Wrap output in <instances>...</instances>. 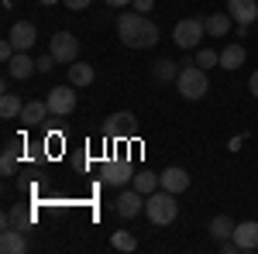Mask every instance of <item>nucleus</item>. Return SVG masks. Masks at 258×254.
<instances>
[{
  "label": "nucleus",
  "mask_w": 258,
  "mask_h": 254,
  "mask_svg": "<svg viewBox=\"0 0 258 254\" xmlns=\"http://www.w3.org/2000/svg\"><path fill=\"white\" fill-rule=\"evenodd\" d=\"M117 38L127 45V48H152L159 41V24L148 18V14H120L117 18Z\"/></svg>",
  "instance_id": "obj_1"
},
{
  "label": "nucleus",
  "mask_w": 258,
  "mask_h": 254,
  "mask_svg": "<svg viewBox=\"0 0 258 254\" xmlns=\"http://www.w3.org/2000/svg\"><path fill=\"white\" fill-rule=\"evenodd\" d=\"M145 216H148L155 227H169V223L179 216L176 193H169V189H155V193H148V196H145Z\"/></svg>",
  "instance_id": "obj_2"
},
{
  "label": "nucleus",
  "mask_w": 258,
  "mask_h": 254,
  "mask_svg": "<svg viewBox=\"0 0 258 254\" xmlns=\"http://www.w3.org/2000/svg\"><path fill=\"white\" fill-rule=\"evenodd\" d=\"M179 93H182V100H203L207 97V69H200L197 62H186L182 69H179V79H176Z\"/></svg>",
  "instance_id": "obj_3"
},
{
  "label": "nucleus",
  "mask_w": 258,
  "mask_h": 254,
  "mask_svg": "<svg viewBox=\"0 0 258 254\" xmlns=\"http://www.w3.org/2000/svg\"><path fill=\"white\" fill-rule=\"evenodd\" d=\"M203 35H207L203 18H186L172 28V41H176L179 48H200V38H203Z\"/></svg>",
  "instance_id": "obj_4"
},
{
  "label": "nucleus",
  "mask_w": 258,
  "mask_h": 254,
  "mask_svg": "<svg viewBox=\"0 0 258 254\" xmlns=\"http://www.w3.org/2000/svg\"><path fill=\"white\" fill-rule=\"evenodd\" d=\"M48 52L55 55V62H73L80 59V38L76 35H69V31H59V35H52L48 38Z\"/></svg>",
  "instance_id": "obj_5"
},
{
  "label": "nucleus",
  "mask_w": 258,
  "mask_h": 254,
  "mask_svg": "<svg viewBox=\"0 0 258 254\" xmlns=\"http://www.w3.org/2000/svg\"><path fill=\"white\" fill-rule=\"evenodd\" d=\"M45 103H48V114H52V117H69V114L76 110V86H73V82H69V86H55Z\"/></svg>",
  "instance_id": "obj_6"
},
{
  "label": "nucleus",
  "mask_w": 258,
  "mask_h": 254,
  "mask_svg": "<svg viewBox=\"0 0 258 254\" xmlns=\"http://www.w3.org/2000/svg\"><path fill=\"white\" fill-rule=\"evenodd\" d=\"M7 38H11V45H14L18 52H31V48H35V41H38V31H35V24H31V21H18V24H11Z\"/></svg>",
  "instance_id": "obj_7"
},
{
  "label": "nucleus",
  "mask_w": 258,
  "mask_h": 254,
  "mask_svg": "<svg viewBox=\"0 0 258 254\" xmlns=\"http://www.w3.org/2000/svg\"><path fill=\"white\" fill-rule=\"evenodd\" d=\"M138 213H145V193H138V189L131 186V189H124V193L117 196V216L135 220Z\"/></svg>",
  "instance_id": "obj_8"
},
{
  "label": "nucleus",
  "mask_w": 258,
  "mask_h": 254,
  "mask_svg": "<svg viewBox=\"0 0 258 254\" xmlns=\"http://www.w3.org/2000/svg\"><path fill=\"white\" fill-rule=\"evenodd\" d=\"M103 131H107V137H131L135 134V114H131V110L110 114L107 124H103Z\"/></svg>",
  "instance_id": "obj_9"
},
{
  "label": "nucleus",
  "mask_w": 258,
  "mask_h": 254,
  "mask_svg": "<svg viewBox=\"0 0 258 254\" xmlns=\"http://www.w3.org/2000/svg\"><path fill=\"white\" fill-rule=\"evenodd\" d=\"M227 14L234 18L238 28H248L258 21V4L255 0H227Z\"/></svg>",
  "instance_id": "obj_10"
},
{
  "label": "nucleus",
  "mask_w": 258,
  "mask_h": 254,
  "mask_svg": "<svg viewBox=\"0 0 258 254\" xmlns=\"http://www.w3.org/2000/svg\"><path fill=\"white\" fill-rule=\"evenodd\" d=\"M131 179H135L131 161H117V158L103 161V182H110V186H127Z\"/></svg>",
  "instance_id": "obj_11"
},
{
  "label": "nucleus",
  "mask_w": 258,
  "mask_h": 254,
  "mask_svg": "<svg viewBox=\"0 0 258 254\" xmlns=\"http://www.w3.org/2000/svg\"><path fill=\"white\" fill-rule=\"evenodd\" d=\"M159 179H162V189H169V193H176V196L189 189V176H186V168H179V165H169V168H162Z\"/></svg>",
  "instance_id": "obj_12"
},
{
  "label": "nucleus",
  "mask_w": 258,
  "mask_h": 254,
  "mask_svg": "<svg viewBox=\"0 0 258 254\" xmlns=\"http://www.w3.org/2000/svg\"><path fill=\"white\" fill-rule=\"evenodd\" d=\"M234 240L241 251H258V220H244L234 227Z\"/></svg>",
  "instance_id": "obj_13"
},
{
  "label": "nucleus",
  "mask_w": 258,
  "mask_h": 254,
  "mask_svg": "<svg viewBox=\"0 0 258 254\" xmlns=\"http://www.w3.org/2000/svg\"><path fill=\"white\" fill-rule=\"evenodd\" d=\"M7 72H11L14 79H21V82H24V79H31L35 72H38V65H35V59H31L28 52H18L14 59L7 62Z\"/></svg>",
  "instance_id": "obj_14"
},
{
  "label": "nucleus",
  "mask_w": 258,
  "mask_h": 254,
  "mask_svg": "<svg viewBox=\"0 0 258 254\" xmlns=\"http://www.w3.org/2000/svg\"><path fill=\"white\" fill-rule=\"evenodd\" d=\"M0 251L4 254H24L28 251V240H24V234H21L18 227H4L0 230Z\"/></svg>",
  "instance_id": "obj_15"
},
{
  "label": "nucleus",
  "mask_w": 258,
  "mask_h": 254,
  "mask_svg": "<svg viewBox=\"0 0 258 254\" xmlns=\"http://www.w3.org/2000/svg\"><path fill=\"white\" fill-rule=\"evenodd\" d=\"M244 59H248V52H244V45H238V41H231L227 48H220V69H227V72L241 69Z\"/></svg>",
  "instance_id": "obj_16"
},
{
  "label": "nucleus",
  "mask_w": 258,
  "mask_h": 254,
  "mask_svg": "<svg viewBox=\"0 0 258 254\" xmlns=\"http://www.w3.org/2000/svg\"><path fill=\"white\" fill-rule=\"evenodd\" d=\"M45 117H48V103L45 100H28L24 110H21V124L24 127H38Z\"/></svg>",
  "instance_id": "obj_17"
},
{
  "label": "nucleus",
  "mask_w": 258,
  "mask_h": 254,
  "mask_svg": "<svg viewBox=\"0 0 258 254\" xmlns=\"http://www.w3.org/2000/svg\"><path fill=\"white\" fill-rule=\"evenodd\" d=\"M231 14L227 11H217V14H210V18H203V28H207V35L210 38H224L227 31H231Z\"/></svg>",
  "instance_id": "obj_18"
},
{
  "label": "nucleus",
  "mask_w": 258,
  "mask_h": 254,
  "mask_svg": "<svg viewBox=\"0 0 258 254\" xmlns=\"http://www.w3.org/2000/svg\"><path fill=\"white\" fill-rule=\"evenodd\" d=\"M93 79H97V69H93L90 62H80V59H76L73 65H69V82H73L76 90H83V86H90Z\"/></svg>",
  "instance_id": "obj_19"
},
{
  "label": "nucleus",
  "mask_w": 258,
  "mask_h": 254,
  "mask_svg": "<svg viewBox=\"0 0 258 254\" xmlns=\"http://www.w3.org/2000/svg\"><path fill=\"white\" fill-rule=\"evenodd\" d=\"M234 227H238V223H234V220H231V216H214V220H210V237H214V240H231V237H234Z\"/></svg>",
  "instance_id": "obj_20"
},
{
  "label": "nucleus",
  "mask_w": 258,
  "mask_h": 254,
  "mask_svg": "<svg viewBox=\"0 0 258 254\" xmlns=\"http://www.w3.org/2000/svg\"><path fill=\"white\" fill-rule=\"evenodd\" d=\"M131 186L138 189V193H155V189H162V179L159 172H148V168H141V172H135V179H131Z\"/></svg>",
  "instance_id": "obj_21"
},
{
  "label": "nucleus",
  "mask_w": 258,
  "mask_h": 254,
  "mask_svg": "<svg viewBox=\"0 0 258 254\" xmlns=\"http://www.w3.org/2000/svg\"><path fill=\"white\" fill-rule=\"evenodd\" d=\"M21 110H24V103H21L14 93H4V97H0V117H4V120L21 117Z\"/></svg>",
  "instance_id": "obj_22"
},
{
  "label": "nucleus",
  "mask_w": 258,
  "mask_h": 254,
  "mask_svg": "<svg viewBox=\"0 0 258 254\" xmlns=\"http://www.w3.org/2000/svg\"><path fill=\"white\" fill-rule=\"evenodd\" d=\"M152 76L159 79V82H172V79H179V65L172 59H159L155 69H152Z\"/></svg>",
  "instance_id": "obj_23"
},
{
  "label": "nucleus",
  "mask_w": 258,
  "mask_h": 254,
  "mask_svg": "<svg viewBox=\"0 0 258 254\" xmlns=\"http://www.w3.org/2000/svg\"><path fill=\"white\" fill-rule=\"evenodd\" d=\"M110 247H114V251H135V247H138V237L127 234V230H114V234H110Z\"/></svg>",
  "instance_id": "obj_24"
},
{
  "label": "nucleus",
  "mask_w": 258,
  "mask_h": 254,
  "mask_svg": "<svg viewBox=\"0 0 258 254\" xmlns=\"http://www.w3.org/2000/svg\"><path fill=\"white\" fill-rule=\"evenodd\" d=\"M18 148H21V141H7V148H4V158H0V172H4V176H14Z\"/></svg>",
  "instance_id": "obj_25"
},
{
  "label": "nucleus",
  "mask_w": 258,
  "mask_h": 254,
  "mask_svg": "<svg viewBox=\"0 0 258 254\" xmlns=\"http://www.w3.org/2000/svg\"><path fill=\"white\" fill-rule=\"evenodd\" d=\"M200 65V69H214V65H220V52H214V48H197V59H193Z\"/></svg>",
  "instance_id": "obj_26"
},
{
  "label": "nucleus",
  "mask_w": 258,
  "mask_h": 254,
  "mask_svg": "<svg viewBox=\"0 0 258 254\" xmlns=\"http://www.w3.org/2000/svg\"><path fill=\"white\" fill-rule=\"evenodd\" d=\"M35 65H38V72H52V65H55V55H52V52H45L41 59H35Z\"/></svg>",
  "instance_id": "obj_27"
},
{
  "label": "nucleus",
  "mask_w": 258,
  "mask_h": 254,
  "mask_svg": "<svg viewBox=\"0 0 258 254\" xmlns=\"http://www.w3.org/2000/svg\"><path fill=\"white\" fill-rule=\"evenodd\" d=\"M131 7H135L138 14H152V7H155V0H135Z\"/></svg>",
  "instance_id": "obj_28"
},
{
  "label": "nucleus",
  "mask_w": 258,
  "mask_h": 254,
  "mask_svg": "<svg viewBox=\"0 0 258 254\" xmlns=\"http://www.w3.org/2000/svg\"><path fill=\"white\" fill-rule=\"evenodd\" d=\"M62 4H66L69 11H86V7H90L93 0H62Z\"/></svg>",
  "instance_id": "obj_29"
},
{
  "label": "nucleus",
  "mask_w": 258,
  "mask_h": 254,
  "mask_svg": "<svg viewBox=\"0 0 258 254\" xmlns=\"http://www.w3.org/2000/svg\"><path fill=\"white\" fill-rule=\"evenodd\" d=\"M248 93H251V97L258 100V69L251 72V76H248Z\"/></svg>",
  "instance_id": "obj_30"
},
{
  "label": "nucleus",
  "mask_w": 258,
  "mask_h": 254,
  "mask_svg": "<svg viewBox=\"0 0 258 254\" xmlns=\"http://www.w3.org/2000/svg\"><path fill=\"white\" fill-rule=\"evenodd\" d=\"M103 4H107V7H131L135 0H103Z\"/></svg>",
  "instance_id": "obj_31"
},
{
  "label": "nucleus",
  "mask_w": 258,
  "mask_h": 254,
  "mask_svg": "<svg viewBox=\"0 0 258 254\" xmlns=\"http://www.w3.org/2000/svg\"><path fill=\"white\" fill-rule=\"evenodd\" d=\"M41 4H45V7H52V4H55V0H41Z\"/></svg>",
  "instance_id": "obj_32"
}]
</instances>
